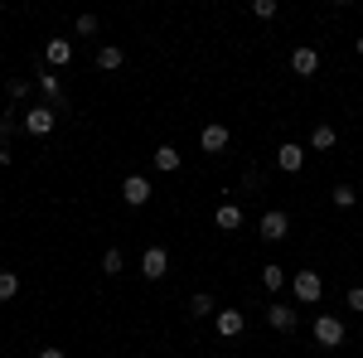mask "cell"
<instances>
[{
  "label": "cell",
  "mask_w": 363,
  "mask_h": 358,
  "mask_svg": "<svg viewBox=\"0 0 363 358\" xmlns=\"http://www.w3.org/2000/svg\"><path fill=\"white\" fill-rule=\"evenodd\" d=\"M5 92H10V102H25V97H29V83H20V78H10V83H5Z\"/></svg>",
  "instance_id": "obj_25"
},
{
  "label": "cell",
  "mask_w": 363,
  "mask_h": 358,
  "mask_svg": "<svg viewBox=\"0 0 363 358\" xmlns=\"http://www.w3.org/2000/svg\"><path fill=\"white\" fill-rule=\"evenodd\" d=\"M39 358H68L63 349H39Z\"/></svg>",
  "instance_id": "obj_28"
},
{
  "label": "cell",
  "mask_w": 363,
  "mask_h": 358,
  "mask_svg": "<svg viewBox=\"0 0 363 358\" xmlns=\"http://www.w3.org/2000/svg\"><path fill=\"white\" fill-rule=\"evenodd\" d=\"M354 49H359V54H363V34H359V39H354Z\"/></svg>",
  "instance_id": "obj_30"
},
{
  "label": "cell",
  "mask_w": 363,
  "mask_h": 358,
  "mask_svg": "<svg viewBox=\"0 0 363 358\" xmlns=\"http://www.w3.org/2000/svg\"><path fill=\"white\" fill-rule=\"evenodd\" d=\"M257 228H262V237H267V242H281V237L291 233V218H286V208H267Z\"/></svg>",
  "instance_id": "obj_5"
},
{
  "label": "cell",
  "mask_w": 363,
  "mask_h": 358,
  "mask_svg": "<svg viewBox=\"0 0 363 358\" xmlns=\"http://www.w3.org/2000/svg\"><path fill=\"white\" fill-rule=\"evenodd\" d=\"M54 121H58L54 107H29L25 111V131H29V136H49V131H54Z\"/></svg>",
  "instance_id": "obj_7"
},
{
  "label": "cell",
  "mask_w": 363,
  "mask_h": 358,
  "mask_svg": "<svg viewBox=\"0 0 363 358\" xmlns=\"http://www.w3.org/2000/svg\"><path fill=\"white\" fill-rule=\"evenodd\" d=\"M291 73H296V78H315V73H320V54H315V49H296V54H291Z\"/></svg>",
  "instance_id": "obj_10"
},
{
  "label": "cell",
  "mask_w": 363,
  "mask_h": 358,
  "mask_svg": "<svg viewBox=\"0 0 363 358\" xmlns=\"http://www.w3.org/2000/svg\"><path fill=\"white\" fill-rule=\"evenodd\" d=\"M73 29H78V34H97V15H78V20H73Z\"/></svg>",
  "instance_id": "obj_26"
},
{
  "label": "cell",
  "mask_w": 363,
  "mask_h": 358,
  "mask_svg": "<svg viewBox=\"0 0 363 358\" xmlns=\"http://www.w3.org/2000/svg\"><path fill=\"white\" fill-rule=\"evenodd\" d=\"M15 296H20V276L0 272V301H15Z\"/></svg>",
  "instance_id": "obj_22"
},
{
  "label": "cell",
  "mask_w": 363,
  "mask_h": 358,
  "mask_svg": "<svg viewBox=\"0 0 363 358\" xmlns=\"http://www.w3.org/2000/svg\"><path fill=\"white\" fill-rule=\"evenodd\" d=\"M10 160H15V155H10V150H5V145H0V165H10Z\"/></svg>",
  "instance_id": "obj_29"
},
{
  "label": "cell",
  "mask_w": 363,
  "mask_h": 358,
  "mask_svg": "<svg viewBox=\"0 0 363 358\" xmlns=\"http://www.w3.org/2000/svg\"><path fill=\"white\" fill-rule=\"evenodd\" d=\"M277 165L286 169V174H296V169L306 165V145H296V140H286V145L277 150Z\"/></svg>",
  "instance_id": "obj_11"
},
{
  "label": "cell",
  "mask_w": 363,
  "mask_h": 358,
  "mask_svg": "<svg viewBox=\"0 0 363 358\" xmlns=\"http://www.w3.org/2000/svg\"><path fill=\"white\" fill-rule=\"evenodd\" d=\"M315 344H320V349H339V344H344V320H339V315H320V320H315Z\"/></svg>",
  "instance_id": "obj_2"
},
{
  "label": "cell",
  "mask_w": 363,
  "mask_h": 358,
  "mask_svg": "<svg viewBox=\"0 0 363 358\" xmlns=\"http://www.w3.org/2000/svg\"><path fill=\"white\" fill-rule=\"evenodd\" d=\"M349 310H359V315H363V286H354V291H349Z\"/></svg>",
  "instance_id": "obj_27"
},
{
  "label": "cell",
  "mask_w": 363,
  "mask_h": 358,
  "mask_svg": "<svg viewBox=\"0 0 363 358\" xmlns=\"http://www.w3.org/2000/svg\"><path fill=\"white\" fill-rule=\"evenodd\" d=\"M242 189L262 194V189H267V174H262V169H257V165H247V174H242Z\"/></svg>",
  "instance_id": "obj_23"
},
{
  "label": "cell",
  "mask_w": 363,
  "mask_h": 358,
  "mask_svg": "<svg viewBox=\"0 0 363 358\" xmlns=\"http://www.w3.org/2000/svg\"><path fill=\"white\" fill-rule=\"evenodd\" d=\"M213 228H218V233H238V228H242V208H238V203H218Z\"/></svg>",
  "instance_id": "obj_12"
},
{
  "label": "cell",
  "mask_w": 363,
  "mask_h": 358,
  "mask_svg": "<svg viewBox=\"0 0 363 358\" xmlns=\"http://www.w3.org/2000/svg\"><path fill=\"white\" fill-rule=\"evenodd\" d=\"M267 325L281 330V334H291L296 330V310H291V305H267Z\"/></svg>",
  "instance_id": "obj_13"
},
{
  "label": "cell",
  "mask_w": 363,
  "mask_h": 358,
  "mask_svg": "<svg viewBox=\"0 0 363 358\" xmlns=\"http://www.w3.org/2000/svg\"><path fill=\"white\" fill-rule=\"evenodd\" d=\"M262 286H267V291H286V267H281V262H267V267H262Z\"/></svg>",
  "instance_id": "obj_16"
},
{
  "label": "cell",
  "mask_w": 363,
  "mask_h": 358,
  "mask_svg": "<svg viewBox=\"0 0 363 358\" xmlns=\"http://www.w3.org/2000/svg\"><path fill=\"white\" fill-rule=\"evenodd\" d=\"M44 63L49 68H68L73 63V39H49L44 44Z\"/></svg>",
  "instance_id": "obj_9"
},
{
  "label": "cell",
  "mask_w": 363,
  "mask_h": 358,
  "mask_svg": "<svg viewBox=\"0 0 363 358\" xmlns=\"http://www.w3.org/2000/svg\"><path fill=\"white\" fill-rule=\"evenodd\" d=\"M97 68H102V73H116V68H121V49H116V44H102V49H97Z\"/></svg>",
  "instance_id": "obj_19"
},
{
  "label": "cell",
  "mask_w": 363,
  "mask_h": 358,
  "mask_svg": "<svg viewBox=\"0 0 363 358\" xmlns=\"http://www.w3.org/2000/svg\"><path fill=\"white\" fill-rule=\"evenodd\" d=\"M121 198H126L131 208H145V203H150V179H145V174H126V184H121Z\"/></svg>",
  "instance_id": "obj_6"
},
{
  "label": "cell",
  "mask_w": 363,
  "mask_h": 358,
  "mask_svg": "<svg viewBox=\"0 0 363 358\" xmlns=\"http://www.w3.org/2000/svg\"><path fill=\"white\" fill-rule=\"evenodd\" d=\"M140 276H145V281L169 276V252L165 247H145V252H140Z\"/></svg>",
  "instance_id": "obj_4"
},
{
  "label": "cell",
  "mask_w": 363,
  "mask_h": 358,
  "mask_svg": "<svg viewBox=\"0 0 363 358\" xmlns=\"http://www.w3.org/2000/svg\"><path fill=\"white\" fill-rule=\"evenodd\" d=\"M330 198H335V208H354V203H359V189H354V184H335Z\"/></svg>",
  "instance_id": "obj_20"
},
{
  "label": "cell",
  "mask_w": 363,
  "mask_h": 358,
  "mask_svg": "<svg viewBox=\"0 0 363 358\" xmlns=\"http://www.w3.org/2000/svg\"><path fill=\"white\" fill-rule=\"evenodd\" d=\"M228 140H233V131H228L223 121H208V126L199 131V145H203V155H223Z\"/></svg>",
  "instance_id": "obj_3"
},
{
  "label": "cell",
  "mask_w": 363,
  "mask_h": 358,
  "mask_svg": "<svg viewBox=\"0 0 363 358\" xmlns=\"http://www.w3.org/2000/svg\"><path fill=\"white\" fill-rule=\"evenodd\" d=\"M150 165L160 169V174H174V169H179V150H174V145H155Z\"/></svg>",
  "instance_id": "obj_14"
},
{
  "label": "cell",
  "mask_w": 363,
  "mask_h": 358,
  "mask_svg": "<svg viewBox=\"0 0 363 358\" xmlns=\"http://www.w3.org/2000/svg\"><path fill=\"white\" fill-rule=\"evenodd\" d=\"M39 92H44V97H49V102H58V107H63V87H58L54 68H44V73H39Z\"/></svg>",
  "instance_id": "obj_17"
},
{
  "label": "cell",
  "mask_w": 363,
  "mask_h": 358,
  "mask_svg": "<svg viewBox=\"0 0 363 358\" xmlns=\"http://www.w3.org/2000/svg\"><path fill=\"white\" fill-rule=\"evenodd\" d=\"M213 330L223 334V339H238V334L247 330V315H242V310H218V315H213Z\"/></svg>",
  "instance_id": "obj_8"
},
{
  "label": "cell",
  "mask_w": 363,
  "mask_h": 358,
  "mask_svg": "<svg viewBox=\"0 0 363 358\" xmlns=\"http://www.w3.org/2000/svg\"><path fill=\"white\" fill-rule=\"evenodd\" d=\"M189 315H194V320H208V315H218L213 296H203V291H199V296H189Z\"/></svg>",
  "instance_id": "obj_18"
},
{
  "label": "cell",
  "mask_w": 363,
  "mask_h": 358,
  "mask_svg": "<svg viewBox=\"0 0 363 358\" xmlns=\"http://www.w3.org/2000/svg\"><path fill=\"white\" fill-rule=\"evenodd\" d=\"M252 15H257V20H272V15H277V0H252Z\"/></svg>",
  "instance_id": "obj_24"
},
{
  "label": "cell",
  "mask_w": 363,
  "mask_h": 358,
  "mask_svg": "<svg viewBox=\"0 0 363 358\" xmlns=\"http://www.w3.org/2000/svg\"><path fill=\"white\" fill-rule=\"evenodd\" d=\"M335 140H339V131L330 121H320V126L310 131V150H335Z\"/></svg>",
  "instance_id": "obj_15"
},
{
  "label": "cell",
  "mask_w": 363,
  "mask_h": 358,
  "mask_svg": "<svg viewBox=\"0 0 363 358\" xmlns=\"http://www.w3.org/2000/svg\"><path fill=\"white\" fill-rule=\"evenodd\" d=\"M291 291H296V301H301V305H315L320 296H325V276H320V272H296V276H291Z\"/></svg>",
  "instance_id": "obj_1"
},
{
  "label": "cell",
  "mask_w": 363,
  "mask_h": 358,
  "mask_svg": "<svg viewBox=\"0 0 363 358\" xmlns=\"http://www.w3.org/2000/svg\"><path fill=\"white\" fill-rule=\"evenodd\" d=\"M102 272H107V276H121V272H126V257H121L116 247H107V252H102Z\"/></svg>",
  "instance_id": "obj_21"
}]
</instances>
